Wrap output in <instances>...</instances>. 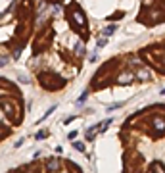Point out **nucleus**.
Returning a JSON list of instances; mask_svg holds the SVG:
<instances>
[{
    "label": "nucleus",
    "mask_w": 165,
    "mask_h": 173,
    "mask_svg": "<svg viewBox=\"0 0 165 173\" xmlns=\"http://www.w3.org/2000/svg\"><path fill=\"white\" fill-rule=\"evenodd\" d=\"M75 137H77V131H71V133H69V140H71V139H75Z\"/></svg>",
    "instance_id": "nucleus-13"
},
{
    "label": "nucleus",
    "mask_w": 165,
    "mask_h": 173,
    "mask_svg": "<svg viewBox=\"0 0 165 173\" xmlns=\"http://www.w3.org/2000/svg\"><path fill=\"white\" fill-rule=\"evenodd\" d=\"M106 42H108L106 39H102V41H98V46H106Z\"/></svg>",
    "instance_id": "nucleus-12"
},
{
    "label": "nucleus",
    "mask_w": 165,
    "mask_h": 173,
    "mask_svg": "<svg viewBox=\"0 0 165 173\" xmlns=\"http://www.w3.org/2000/svg\"><path fill=\"white\" fill-rule=\"evenodd\" d=\"M152 173H165V169L156 162V164H152Z\"/></svg>",
    "instance_id": "nucleus-7"
},
{
    "label": "nucleus",
    "mask_w": 165,
    "mask_h": 173,
    "mask_svg": "<svg viewBox=\"0 0 165 173\" xmlns=\"http://www.w3.org/2000/svg\"><path fill=\"white\" fill-rule=\"evenodd\" d=\"M161 92H163V94H165V89H163V90H161Z\"/></svg>",
    "instance_id": "nucleus-14"
},
{
    "label": "nucleus",
    "mask_w": 165,
    "mask_h": 173,
    "mask_svg": "<svg viewBox=\"0 0 165 173\" xmlns=\"http://www.w3.org/2000/svg\"><path fill=\"white\" fill-rule=\"evenodd\" d=\"M39 81L42 83V86L48 90H54V89H62L65 85L64 79H58L56 75H52V73H39Z\"/></svg>",
    "instance_id": "nucleus-1"
},
{
    "label": "nucleus",
    "mask_w": 165,
    "mask_h": 173,
    "mask_svg": "<svg viewBox=\"0 0 165 173\" xmlns=\"http://www.w3.org/2000/svg\"><path fill=\"white\" fill-rule=\"evenodd\" d=\"M46 137V131H40L39 135H36V139H44Z\"/></svg>",
    "instance_id": "nucleus-11"
},
{
    "label": "nucleus",
    "mask_w": 165,
    "mask_h": 173,
    "mask_svg": "<svg viewBox=\"0 0 165 173\" xmlns=\"http://www.w3.org/2000/svg\"><path fill=\"white\" fill-rule=\"evenodd\" d=\"M44 169L48 171V173H54V171H60V162L56 158H50L46 162V165H44Z\"/></svg>",
    "instance_id": "nucleus-3"
},
{
    "label": "nucleus",
    "mask_w": 165,
    "mask_h": 173,
    "mask_svg": "<svg viewBox=\"0 0 165 173\" xmlns=\"http://www.w3.org/2000/svg\"><path fill=\"white\" fill-rule=\"evenodd\" d=\"M67 169H69L71 173H83V171L79 169V168H77V165L73 164V162H67Z\"/></svg>",
    "instance_id": "nucleus-6"
},
{
    "label": "nucleus",
    "mask_w": 165,
    "mask_h": 173,
    "mask_svg": "<svg viewBox=\"0 0 165 173\" xmlns=\"http://www.w3.org/2000/svg\"><path fill=\"white\" fill-rule=\"evenodd\" d=\"M138 77H140V79H148L150 75H148V73H146V71H140V73H138Z\"/></svg>",
    "instance_id": "nucleus-9"
},
{
    "label": "nucleus",
    "mask_w": 165,
    "mask_h": 173,
    "mask_svg": "<svg viewBox=\"0 0 165 173\" xmlns=\"http://www.w3.org/2000/svg\"><path fill=\"white\" fill-rule=\"evenodd\" d=\"M132 79H134V73H132V71H131V73H123V75L117 77V83H119V85H125V83L132 81Z\"/></svg>",
    "instance_id": "nucleus-4"
},
{
    "label": "nucleus",
    "mask_w": 165,
    "mask_h": 173,
    "mask_svg": "<svg viewBox=\"0 0 165 173\" xmlns=\"http://www.w3.org/2000/svg\"><path fill=\"white\" fill-rule=\"evenodd\" d=\"M113 31H115V25H112V27H108L106 31H104V35H112V33H113Z\"/></svg>",
    "instance_id": "nucleus-8"
},
{
    "label": "nucleus",
    "mask_w": 165,
    "mask_h": 173,
    "mask_svg": "<svg viewBox=\"0 0 165 173\" xmlns=\"http://www.w3.org/2000/svg\"><path fill=\"white\" fill-rule=\"evenodd\" d=\"M75 148H77V150H79V152H83V150H84V146H83L81 143H75Z\"/></svg>",
    "instance_id": "nucleus-10"
},
{
    "label": "nucleus",
    "mask_w": 165,
    "mask_h": 173,
    "mask_svg": "<svg viewBox=\"0 0 165 173\" xmlns=\"http://www.w3.org/2000/svg\"><path fill=\"white\" fill-rule=\"evenodd\" d=\"M71 16L75 17V21L79 23V25H87V21H84V16H83L79 10H73V14H71Z\"/></svg>",
    "instance_id": "nucleus-5"
},
{
    "label": "nucleus",
    "mask_w": 165,
    "mask_h": 173,
    "mask_svg": "<svg viewBox=\"0 0 165 173\" xmlns=\"http://www.w3.org/2000/svg\"><path fill=\"white\" fill-rule=\"evenodd\" d=\"M152 125H154V129L157 133H163L165 131V119L160 115H156V117H152Z\"/></svg>",
    "instance_id": "nucleus-2"
}]
</instances>
